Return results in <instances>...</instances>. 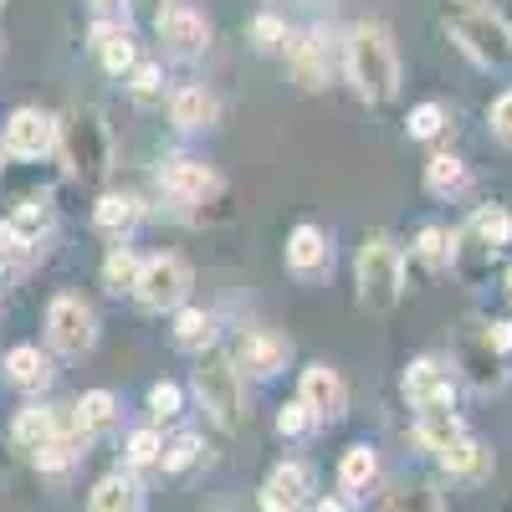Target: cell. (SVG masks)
<instances>
[{
    "mask_svg": "<svg viewBox=\"0 0 512 512\" xmlns=\"http://www.w3.org/2000/svg\"><path fill=\"white\" fill-rule=\"evenodd\" d=\"M216 118H221V103L205 88H180L175 98H169V123L185 128V134H200V128H210Z\"/></svg>",
    "mask_w": 512,
    "mask_h": 512,
    "instance_id": "21",
    "label": "cell"
},
{
    "mask_svg": "<svg viewBox=\"0 0 512 512\" xmlns=\"http://www.w3.org/2000/svg\"><path fill=\"white\" fill-rule=\"evenodd\" d=\"M175 344L185 354H205L210 344H216V318H210L205 308H175Z\"/></svg>",
    "mask_w": 512,
    "mask_h": 512,
    "instance_id": "26",
    "label": "cell"
},
{
    "mask_svg": "<svg viewBox=\"0 0 512 512\" xmlns=\"http://www.w3.org/2000/svg\"><path fill=\"white\" fill-rule=\"evenodd\" d=\"M88 512H144V487L134 477L113 472L88 492Z\"/></svg>",
    "mask_w": 512,
    "mask_h": 512,
    "instance_id": "22",
    "label": "cell"
},
{
    "mask_svg": "<svg viewBox=\"0 0 512 512\" xmlns=\"http://www.w3.org/2000/svg\"><path fill=\"white\" fill-rule=\"evenodd\" d=\"M36 456V466L41 472H62V466H72L77 456H82V441H67V436H57V441H47L41 451H31Z\"/></svg>",
    "mask_w": 512,
    "mask_h": 512,
    "instance_id": "35",
    "label": "cell"
},
{
    "mask_svg": "<svg viewBox=\"0 0 512 512\" xmlns=\"http://www.w3.org/2000/svg\"><path fill=\"white\" fill-rule=\"evenodd\" d=\"M502 287H507V297H512V267H507V272H502Z\"/></svg>",
    "mask_w": 512,
    "mask_h": 512,
    "instance_id": "45",
    "label": "cell"
},
{
    "mask_svg": "<svg viewBox=\"0 0 512 512\" xmlns=\"http://www.w3.org/2000/svg\"><path fill=\"white\" fill-rule=\"evenodd\" d=\"M313 492V472L303 461H282L262 487V512H297Z\"/></svg>",
    "mask_w": 512,
    "mask_h": 512,
    "instance_id": "17",
    "label": "cell"
},
{
    "mask_svg": "<svg viewBox=\"0 0 512 512\" xmlns=\"http://www.w3.org/2000/svg\"><path fill=\"white\" fill-rule=\"evenodd\" d=\"M425 190L431 195H461L466 190V164L456 159V154H436L431 164H425Z\"/></svg>",
    "mask_w": 512,
    "mask_h": 512,
    "instance_id": "31",
    "label": "cell"
},
{
    "mask_svg": "<svg viewBox=\"0 0 512 512\" xmlns=\"http://www.w3.org/2000/svg\"><path fill=\"white\" fill-rule=\"evenodd\" d=\"M441 128H446V108H441V103H420V108L410 113V123H405V134H410V139H436Z\"/></svg>",
    "mask_w": 512,
    "mask_h": 512,
    "instance_id": "37",
    "label": "cell"
},
{
    "mask_svg": "<svg viewBox=\"0 0 512 512\" xmlns=\"http://www.w3.org/2000/svg\"><path fill=\"white\" fill-rule=\"evenodd\" d=\"M93 57H98V67H103L108 77H128V72H134V62H139L134 31L118 26V21H98V26H93Z\"/></svg>",
    "mask_w": 512,
    "mask_h": 512,
    "instance_id": "18",
    "label": "cell"
},
{
    "mask_svg": "<svg viewBox=\"0 0 512 512\" xmlns=\"http://www.w3.org/2000/svg\"><path fill=\"white\" fill-rule=\"evenodd\" d=\"M47 338H52V349L67 354V359L88 354V349L98 344V318H93V308L82 303V297H72V292L52 297V303H47Z\"/></svg>",
    "mask_w": 512,
    "mask_h": 512,
    "instance_id": "8",
    "label": "cell"
},
{
    "mask_svg": "<svg viewBox=\"0 0 512 512\" xmlns=\"http://www.w3.org/2000/svg\"><path fill=\"white\" fill-rule=\"evenodd\" d=\"M6 379L16 384V390H47V384L57 379V369H52V359L41 354L36 344H16L6 354Z\"/></svg>",
    "mask_w": 512,
    "mask_h": 512,
    "instance_id": "20",
    "label": "cell"
},
{
    "mask_svg": "<svg viewBox=\"0 0 512 512\" xmlns=\"http://www.w3.org/2000/svg\"><path fill=\"white\" fill-rule=\"evenodd\" d=\"M441 466L451 472V482H482V477L492 472V451H482L472 436H466L461 446H451V451L441 456Z\"/></svg>",
    "mask_w": 512,
    "mask_h": 512,
    "instance_id": "27",
    "label": "cell"
},
{
    "mask_svg": "<svg viewBox=\"0 0 512 512\" xmlns=\"http://www.w3.org/2000/svg\"><path fill=\"white\" fill-rule=\"evenodd\" d=\"M159 461H164L159 431H134V436H128V472H154Z\"/></svg>",
    "mask_w": 512,
    "mask_h": 512,
    "instance_id": "34",
    "label": "cell"
},
{
    "mask_svg": "<svg viewBox=\"0 0 512 512\" xmlns=\"http://www.w3.org/2000/svg\"><path fill=\"white\" fill-rule=\"evenodd\" d=\"M154 31L164 41V52H175V57H200L210 47V21L195 6H164L154 16Z\"/></svg>",
    "mask_w": 512,
    "mask_h": 512,
    "instance_id": "12",
    "label": "cell"
},
{
    "mask_svg": "<svg viewBox=\"0 0 512 512\" xmlns=\"http://www.w3.org/2000/svg\"><path fill=\"white\" fill-rule=\"evenodd\" d=\"M134 297H139V308H149V313L185 308V297H190V262H185V256H175V251L149 256L144 272H139Z\"/></svg>",
    "mask_w": 512,
    "mask_h": 512,
    "instance_id": "7",
    "label": "cell"
},
{
    "mask_svg": "<svg viewBox=\"0 0 512 512\" xmlns=\"http://www.w3.org/2000/svg\"><path fill=\"white\" fill-rule=\"evenodd\" d=\"M466 441V425L451 415V410H415V446L420 451H431L436 461Z\"/></svg>",
    "mask_w": 512,
    "mask_h": 512,
    "instance_id": "19",
    "label": "cell"
},
{
    "mask_svg": "<svg viewBox=\"0 0 512 512\" xmlns=\"http://www.w3.org/2000/svg\"><path fill=\"white\" fill-rule=\"evenodd\" d=\"M318 512H344V502H323Z\"/></svg>",
    "mask_w": 512,
    "mask_h": 512,
    "instance_id": "44",
    "label": "cell"
},
{
    "mask_svg": "<svg viewBox=\"0 0 512 512\" xmlns=\"http://www.w3.org/2000/svg\"><path fill=\"white\" fill-rule=\"evenodd\" d=\"M180 405H185L180 384H169V379L149 384V415H154V420H175V415H180Z\"/></svg>",
    "mask_w": 512,
    "mask_h": 512,
    "instance_id": "38",
    "label": "cell"
},
{
    "mask_svg": "<svg viewBox=\"0 0 512 512\" xmlns=\"http://www.w3.org/2000/svg\"><path fill=\"white\" fill-rule=\"evenodd\" d=\"M251 41H256V52H277L282 41H287V26H282V16L262 11V16L251 21Z\"/></svg>",
    "mask_w": 512,
    "mask_h": 512,
    "instance_id": "39",
    "label": "cell"
},
{
    "mask_svg": "<svg viewBox=\"0 0 512 512\" xmlns=\"http://www.w3.org/2000/svg\"><path fill=\"white\" fill-rule=\"evenodd\" d=\"M297 400L313 410V420H338L349 410V384H344V374L328 369V364H308L303 379H297Z\"/></svg>",
    "mask_w": 512,
    "mask_h": 512,
    "instance_id": "13",
    "label": "cell"
},
{
    "mask_svg": "<svg viewBox=\"0 0 512 512\" xmlns=\"http://www.w3.org/2000/svg\"><path fill=\"white\" fill-rule=\"evenodd\" d=\"M21 251H26V241H21L6 221H0V256H21Z\"/></svg>",
    "mask_w": 512,
    "mask_h": 512,
    "instance_id": "43",
    "label": "cell"
},
{
    "mask_svg": "<svg viewBox=\"0 0 512 512\" xmlns=\"http://www.w3.org/2000/svg\"><path fill=\"white\" fill-rule=\"evenodd\" d=\"M415 262L420 267H431V272H446L456 262V236L446 226H420L415 236Z\"/></svg>",
    "mask_w": 512,
    "mask_h": 512,
    "instance_id": "28",
    "label": "cell"
},
{
    "mask_svg": "<svg viewBox=\"0 0 512 512\" xmlns=\"http://www.w3.org/2000/svg\"><path fill=\"white\" fill-rule=\"evenodd\" d=\"M139 272H144V262L134 256V246H123V241L103 256V287L108 292H134L139 287Z\"/></svg>",
    "mask_w": 512,
    "mask_h": 512,
    "instance_id": "29",
    "label": "cell"
},
{
    "mask_svg": "<svg viewBox=\"0 0 512 512\" xmlns=\"http://www.w3.org/2000/svg\"><path fill=\"white\" fill-rule=\"evenodd\" d=\"M72 410H77V420H82V431H88V436H93V431H108V425L118 420V400H113L108 390H88Z\"/></svg>",
    "mask_w": 512,
    "mask_h": 512,
    "instance_id": "32",
    "label": "cell"
},
{
    "mask_svg": "<svg viewBox=\"0 0 512 512\" xmlns=\"http://www.w3.org/2000/svg\"><path fill=\"white\" fill-rule=\"evenodd\" d=\"M159 190L175 195L180 205H200V200H210V195L221 190V175L205 159H185L180 154V159H164L159 164Z\"/></svg>",
    "mask_w": 512,
    "mask_h": 512,
    "instance_id": "11",
    "label": "cell"
},
{
    "mask_svg": "<svg viewBox=\"0 0 512 512\" xmlns=\"http://www.w3.org/2000/svg\"><path fill=\"white\" fill-rule=\"evenodd\" d=\"M195 400L205 405V415L221 425V431H241L246 425V390H241V369L221 354H205L195 369Z\"/></svg>",
    "mask_w": 512,
    "mask_h": 512,
    "instance_id": "5",
    "label": "cell"
},
{
    "mask_svg": "<svg viewBox=\"0 0 512 512\" xmlns=\"http://www.w3.org/2000/svg\"><path fill=\"white\" fill-rule=\"evenodd\" d=\"M282 52H287V77H292L303 93L328 88V57H323V41H318L313 31H287Z\"/></svg>",
    "mask_w": 512,
    "mask_h": 512,
    "instance_id": "15",
    "label": "cell"
},
{
    "mask_svg": "<svg viewBox=\"0 0 512 512\" xmlns=\"http://www.w3.org/2000/svg\"><path fill=\"white\" fill-rule=\"evenodd\" d=\"M374 477H379V456H374V446H349L344 451V461H338V487H344L349 497H364L369 487H374Z\"/></svg>",
    "mask_w": 512,
    "mask_h": 512,
    "instance_id": "24",
    "label": "cell"
},
{
    "mask_svg": "<svg viewBox=\"0 0 512 512\" xmlns=\"http://www.w3.org/2000/svg\"><path fill=\"white\" fill-rule=\"evenodd\" d=\"M62 154H67V169L77 180H103L108 169H113V144H108V123L93 113V108H82L62 123Z\"/></svg>",
    "mask_w": 512,
    "mask_h": 512,
    "instance_id": "6",
    "label": "cell"
},
{
    "mask_svg": "<svg viewBox=\"0 0 512 512\" xmlns=\"http://www.w3.org/2000/svg\"><path fill=\"white\" fill-rule=\"evenodd\" d=\"M195 461H200V436L185 431V436H175V441L164 446V461L159 466H164V472H190Z\"/></svg>",
    "mask_w": 512,
    "mask_h": 512,
    "instance_id": "36",
    "label": "cell"
},
{
    "mask_svg": "<svg viewBox=\"0 0 512 512\" xmlns=\"http://www.w3.org/2000/svg\"><path fill=\"white\" fill-rule=\"evenodd\" d=\"M384 512H446L441 507V492L431 482H395V492L384 497Z\"/></svg>",
    "mask_w": 512,
    "mask_h": 512,
    "instance_id": "30",
    "label": "cell"
},
{
    "mask_svg": "<svg viewBox=\"0 0 512 512\" xmlns=\"http://www.w3.org/2000/svg\"><path fill=\"white\" fill-rule=\"evenodd\" d=\"M287 354H292V344L282 333H272V328H246L241 338H236V369H246L251 379H272V374H282V364H287Z\"/></svg>",
    "mask_w": 512,
    "mask_h": 512,
    "instance_id": "14",
    "label": "cell"
},
{
    "mask_svg": "<svg viewBox=\"0 0 512 512\" xmlns=\"http://www.w3.org/2000/svg\"><path fill=\"white\" fill-rule=\"evenodd\" d=\"M57 134H62V123L52 113H41V108H16L6 118V154L16 159H41L47 149H57Z\"/></svg>",
    "mask_w": 512,
    "mask_h": 512,
    "instance_id": "10",
    "label": "cell"
},
{
    "mask_svg": "<svg viewBox=\"0 0 512 512\" xmlns=\"http://www.w3.org/2000/svg\"><path fill=\"white\" fill-rule=\"evenodd\" d=\"M405 400L415 410H456V369L441 359H415L405 369Z\"/></svg>",
    "mask_w": 512,
    "mask_h": 512,
    "instance_id": "9",
    "label": "cell"
},
{
    "mask_svg": "<svg viewBox=\"0 0 512 512\" xmlns=\"http://www.w3.org/2000/svg\"><path fill=\"white\" fill-rule=\"evenodd\" d=\"M354 287H359V308L364 313H395L400 297H405V256L400 246L374 231L359 256H354Z\"/></svg>",
    "mask_w": 512,
    "mask_h": 512,
    "instance_id": "3",
    "label": "cell"
},
{
    "mask_svg": "<svg viewBox=\"0 0 512 512\" xmlns=\"http://www.w3.org/2000/svg\"><path fill=\"white\" fill-rule=\"evenodd\" d=\"M93 6H103V11H108V6H118V0H93Z\"/></svg>",
    "mask_w": 512,
    "mask_h": 512,
    "instance_id": "46",
    "label": "cell"
},
{
    "mask_svg": "<svg viewBox=\"0 0 512 512\" xmlns=\"http://www.w3.org/2000/svg\"><path fill=\"white\" fill-rule=\"evenodd\" d=\"M441 26L477 67H507L512 62V26L492 6H477V0H446Z\"/></svg>",
    "mask_w": 512,
    "mask_h": 512,
    "instance_id": "1",
    "label": "cell"
},
{
    "mask_svg": "<svg viewBox=\"0 0 512 512\" xmlns=\"http://www.w3.org/2000/svg\"><path fill=\"white\" fill-rule=\"evenodd\" d=\"M308 425H313V410H308L303 400H292V405H282V410H277V431H282L287 441L308 436Z\"/></svg>",
    "mask_w": 512,
    "mask_h": 512,
    "instance_id": "42",
    "label": "cell"
},
{
    "mask_svg": "<svg viewBox=\"0 0 512 512\" xmlns=\"http://www.w3.org/2000/svg\"><path fill=\"white\" fill-rule=\"evenodd\" d=\"M328 267H333L328 236H323L318 226H297V231L287 236V272L303 277V282H318V277H328Z\"/></svg>",
    "mask_w": 512,
    "mask_h": 512,
    "instance_id": "16",
    "label": "cell"
},
{
    "mask_svg": "<svg viewBox=\"0 0 512 512\" xmlns=\"http://www.w3.org/2000/svg\"><path fill=\"white\" fill-rule=\"evenodd\" d=\"M139 216H144V205L134 200V195H103L98 200V210H93V226L103 231V236H128V231H134L139 226Z\"/></svg>",
    "mask_w": 512,
    "mask_h": 512,
    "instance_id": "25",
    "label": "cell"
},
{
    "mask_svg": "<svg viewBox=\"0 0 512 512\" xmlns=\"http://www.w3.org/2000/svg\"><path fill=\"white\" fill-rule=\"evenodd\" d=\"M487 123H492V139H497L502 149H512V88L492 98V108H487Z\"/></svg>",
    "mask_w": 512,
    "mask_h": 512,
    "instance_id": "41",
    "label": "cell"
},
{
    "mask_svg": "<svg viewBox=\"0 0 512 512\" xmlns=\"http://www.w3.org/2000/svg\"><path fill=\"white\" fill-rule=\"evenodd\" d=\"M456 364L466 369V379H472L477 390H502V384H507V364H512V318L466 328L461 349H456Z\"/></svg>",
    "mask_w": 512,
    "mask_h": 512,
    "instance_id": "4",
    "label": "cell"
},
{
    "mask_svg": "<svg viewBox=\"0 0 512 512\" xmlns=\"http://www.w3.org/2000/svg\"><path fill=\"white\" fill-rule=\"evenodd\" d=\"M6 226H11L26 246H41V236H47V226H52V210H47V200H26Z\"/></svg>",
    "mask_w": 512,
    "mask_h": 512,
    "instance_id": "33",
    "label": "cell"
},
{
    "mask_svg": "<svg viewBox=\"0 0 512 512\" xmlns=\"http://www.w3.org/2000/svg\"><path fill=\"white\" fill-rule=\"evenodd\" d=\"M466 241H472L477 251H487V256H497L512 241V216H507V210H497V205H482L477 216H472V226H466Z\"/></svg>",
    "mask_w": 512,
    "mask_h": 512,
    "instance_id": "23",
    "label": "cell"
},
{
    "mask_svg": "<svg viewBox=\"0 0 512 512\" xmlns=\"http://www.w3.org/2000/svg\"><path fill=\"white\" fill-rule=\"evenodd\" d=\"M349 82L359 88L364 103H390L400 93V52H395V36L364 21L349 36Z\"/></svg>",
    "mask_w": 512,
    "mask_h": 512,
    "instance_id": "2",
    "label": "cell"
},
{
    "mask_svg": "<svg viewBox=\"0 0 512 512\" xmlns=\"http://www.w3.org/2000/svg\"><path fill=\"white\" fill-rule=\"evenodd\" d=\"M159 62H134V72H128V93H134L139 103H154L159 98Z\"/></svg>",
    "mask_w": 512,
    "mask_h": 512,
    "instance_id": "40",
    "label": "cell"
}]
</instances>
